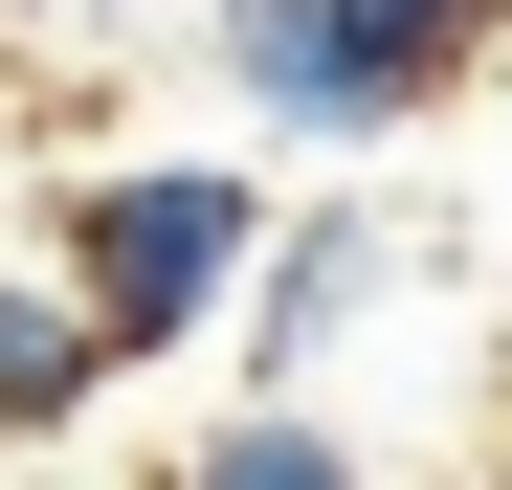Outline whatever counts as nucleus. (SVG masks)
<instances>
[{
    "instance_id": "nucleus-1",
    "label": "nucleus",
    "mask_w": 512,
    "mask_h": 490,
    "mask_svg": "<svg viewBox=\"0 0 512 490\" xmlns=\"http://www.w3.org/2000/svg\"><path fill=\"white\" fill-rule=\"evenodd\" d=\"M245 245H268V179H245V156H90V179L45 201V290L90 312V357L134 379V357L223 335Z\"/></svg>"
},
{
    "instance_id": "nucleus-2",
    "label": "nucleus",
    "mask_w": 512,
    "mask_h": 490,
    "mask_svg": "<svg viewBox=\"0 0 512 490\" xmlns=\"http://www.w3.org/2000/svg\"><path fill=\"white\" fill-rule=\"evenodd\" d=\"M223 90H245V134H268V156H379V134L446 112L357 0H223Z\"/></svg>"
},
{
    "instance_id": "nucleus-3",
    "label": "nucleus",
    "mask_w": 512,
    "mask_h": 490,
    "mask_svg": "<svg viewBox=\"0 0 512 490\" xmlns=\"http://www.w3.org/2000/svg\"><path fill=\"white\" fill-rule=\"evenodd\" d=\"M379 290H401V223H379V201H312V223H268V245H245V379L290 401V379L357 335Z\"/></svg>"
},
{
    "instance_id": "nucleus-4",
    "label": "nucleus",
    "mask_w": 512,
    "mask_h": 490,
    "mask_svg": "<svg viewBox=\"0 0 512 490\" xmlns=\"http://www.w3.org/2000/svg\"><path fill=\"white\" fill-rule=\"evenodd\" d=\"M112 401V357H90V312H67L45 268H0V446H67Z\"/></svg>"
},
{
    "instance_id": "nucleus-5",
    "label": "nucleus",
    "mask_w": 512,
    "mask_h": 490,
    "mask_svg": "<svg viewBox=\"0 0 512 490\" xmlns=\"http://www.w3.org/2000/svg\"><path fill=\"white\" fill-rule=\"evenodd\" d=\"M156 490H379V446H357V424H312V401H223Z\"/></svg>"
},
{
    "instance_id": "nucleus-6",
    "label": "nucleus",
    "mask_w": 512,
    "mask_h": 490,
    "mask_svg": "<svg viewBox=\"0 0 512 490\" xmlns=\"http://www.w3.org/2000/svg\"><path fill=\"white\" fill-rule=\"evenodd\" d=\"M357 23H379V45L423 67V90H468V67L512 45V0H357Z\"/></svg>"
},
{
    "instance_id": "nucleus-7",
    "label": "nucleus",
    "mask_w": 512,
    "mask_h": 490,
    "mask_svg": "<svg viewBox=\"0 0 512 490\" xmlns=\"http://www.w3.org/2000/svg\"><path fill=\"white\" fill-rule=\"evenodd\" d=\"M23 490H67V468H23Z\"/></svg>"
}]
</instances>
